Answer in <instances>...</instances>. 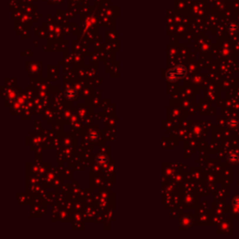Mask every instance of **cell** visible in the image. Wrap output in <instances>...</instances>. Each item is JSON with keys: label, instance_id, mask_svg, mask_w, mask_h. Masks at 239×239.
<instances>
[{"label": "cell", "instance_id": "277c9868", "mask_svg": "<svg viewBox=\"0 0 239 239\" xmlns=\"http://www.w3.org/2000/svg\"><path fill=\"white\" fill-rule=\"evenodd\" d=\"M97 163L100 164V166H105V164H107L108 162V158L107 156H98L97 159H96Z\"/></svg>", "mask_w": 239, "mask_h": 239}, {"label": "cell", "instance_id": "52a82bcc", "mask_svg": "<svg viewBox=\"0 0 239 239\" xmlns=\"http://www.w3.org/2000/svg\"><path fill=\"white\" fill-rule=\"evenodd\" d=\"M233 205L235 208H239V196H236V197L233 198Z\"/></svg>", "mask_w": 239, "mask_h": 239}, {"label": "cell", "instance_id": "7a4b0ae2", "mask_svg": "<svg viewBox=\"0 0 239 239\" xmlns=\"http://www.w3.org/2000/svg\"><path fill=\"white\" fill-rule=\"evenodd\" d=\"M66 95L69 99H75L77 97V92L74 89H68L66 92Z\"/></svg>", "mask_w": 239, "mask_h": 239}, {"label": "cell", "instance_id": "6da1fadb", "mask_svg": "<svg viewBox=\"0 0 239 239\" xmlns=\"http://www.w3.org/2000/svg\"><path fill=\"white\" fill-rule=\"evenodd\" d=\"M186 73H187V68L182 65H179L169 69L166 74V78L167 81L174 82L183 78L186 75Z\"/></svg>", "mask_w": 239, "mask_h": 239}, {"label": "cell", "instance_id": "5b68a950", "mask_svg": "<svg viewBox=\"0 0 239 239\" xmlns=\"http://www.w3.org/2000/svg\"><path fill=\"white\" fill-rule=\"evenodd\" d=\"M229 161H230L232 163H238V161H239V156H238V154H236V153H235V152L231 153V154L229 155Z\"/></svg>", "mask_w": 239, "mask_h": 239}, {"label": "cell", "instance_id": "3957f363", "mask_svg": "<svg viewBox=\"0 0 239 239\" xmlns=\"http://www.w3.org/2000/svg\"><path fill=\"white\" fill-rule=\"evenodd\" d=\"M228 29H229L230 32H232V33H237V31L239 30V25L235 23V22H233L229 24V27H228Z\"/></svg>", "mask_w": 239, "mask_h": 239}, {"label": "cell", "instance_id": "8992f818", "mask_svg": "<svg viewBox=\"0 0 239 239\" xmlns=\"http://www.w3.org/2000/svg\"><path fill=\"white\" fill-rule=\"evenodd\" d=\"M229 125L232 127V128H235V127H237L239 125V121L237 119H235V118H233L232 120H230L229 121Z\"/></svg>", "mask_w": 239, "mask_h": 239}]
</instances>
